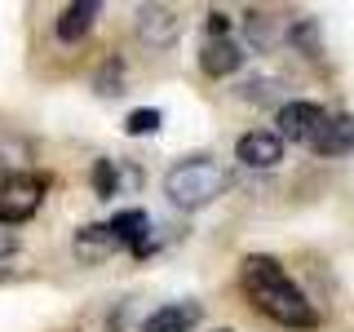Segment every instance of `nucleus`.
<instances>
[{
    "instance_id": "nucleus-9",
    "label": "nucleus",
    "mask_w": 354,
    "mask_h": 332,
    "mask_svg": "<svg viewBox=\"0 0 354 332\" xmlns=\"http://www.w3.org/2000/svg\"><path fill=\"white\" fill-rule=\"evenodd\" d=\"M199 319H204V306L199 302H169V306L151 310L142 319V332H191Z\"/></svg>"
},
{
    "instance_id": "nucleus-6",
    "label": "nucleus",
    "mask_w": 354,
    "mask_h": 332,
    "mask_svg": "<svg viewBox=\"0 0 354 332\" xmlns=\"http://www.w3.org/2000/svg\"><path fill=\"white\" fill-rule=\"evenodd\" d=\"M243 62H248V49H243L235 36H208L199 44V71H204L208 80H226Z\"/></svg>"
},
{
    "instance_id": "nucleus-14",
    "label": "nucleus",
    "mask_w": 354,
    "mask_h": 332,
    "mask_svg": "<svg viewBox=\"0 0 354 332\" xmlns=\"http://www.w3.org/2000/svg\"><path fill=\"white\" fill-rule=\"evenodd\" d=\"M88 182H93V191L102 195V199H115V195H120V164H115V160H93Z\"/></svg>"
},
{
    "instance_id": "nucleus-16",
    "label": "nucleus",
    "mask_w": 354,
    "mask_h": 332,
    "mask_svg": "<svg viewBox=\"0 0 354 332\" xmlns=\"http://www.w3.org/2000/svg\"><path fill=\"white\" fill-rule=\"evenodd\" d=\"M93 84H97V93H124V89H120V84H124V62H120V58H106Z\"/></svg>"
},
{
    "instance_id": "nucleus-18",
    "label": "nucleus",
    "mask_w": 354,
    "mask_h": 332,
    "mask_svg": "<svg viewBox=\"0 0 354 332\" xmlns=\"http://www.w3.org/2000/svg\"><path fill=\"white\" fill-rule=\"evenodd\" d=\"M208 36H230V14L213 9V14H208Z\"/></svg>"
},
{
    "instance_id": "nucleus-1",
    "label": "nucleus",
    "mask_w": 354,
    "mask_h": 332,
    "mask_svg": "<svg viewBox=\"0 0 354 332\" xmlns=\"http://www.w3.org/2000/svg\"><path fill=\"white\" fill-rule=\"evenodd\" d=\"M239 284L248 293V302L257 315H266L270 324L292 328V332H315L319 328V310L310 306V297L288 279V270L279 266V257L266 252H248L239 261Z\"/></svg>"
},
{
    "instance_id": "nucleus-10",
    "label": "nucleus",
    "mask_w": 354,
    "mask_h": 332,
    "mask_svg": "<svg viewBox=\"0 0 354 332\" xmlns=\"http://www.w3.org/2000/svg\"><path fill=\"white\" fill-rule=\"evenodd\" d=\"M97 14H102V5H97V0H75V5L62 9V18H58V27H53V31H58L62 44H80L88 31H93Z\"/></svg>"
},
{
    "instance_id": "nucleus-12",
    "label": "nucleus",
    "mask_w": 354,
    "mask_h": 332,
    "mask_svg": "<svg viewBox=\"0 0 354 332\" xmlns=\"http://www.w3.org/2000/svg\"><path fill=\"white\" fill-rule=\"evenodd\" d=\"M243 36H248L252 49H270V44L279 40V22L270 14H261V9H248V14H243Z\"/></svg>"
},
{
    "instance_id": "nucleus-13",
    "label": "nucleus",
    "mask_w": 354,
    "mask_h": 332,
    "mask_svg": "<svg viewBox=\"0 0 354 332\" xmlns=\"http://www.w3.org/2000/svg\"><path fill=\"white\" fill-rule=\"evenodd\" d=\"M283 36H288L292 49H301L306 58H319V53H324V44H319V22L315 18H292Z\"/></svg>"
},
{
    "instance_id": "nucleus-19",
    "label": "nucleus",
    "mask_w": 354,
    "mask_h": 332,
    "mask_svg": "<svg viewBox=\"0 0 354 332\" xmlns=\"http://www.w3.org/2000/svg\"><path fill=\"white\" fill-rule=\"evenodd\" d=\"M9 252H18V239L5 230V235H0V257H9Z\"/></svg>"
},
{
    "instance_id": "nucleus-15",
    "label": "nucleus",
    "mask_w": 354,
    "mask_h": 332,
    "mask_svg": "<svg viewBox=\"0 0 354 332\" xmlns=\"http://www.w3.org/2000/svg\"><path fill=\"white\" fill-rule=\"evenodd\" d=\"M160 124H164L160 107H138V111H129L124 133H129V138H147V133H160Z\"/></svg>"
},
{
    "instance_id": "nucleus-8",
    "label": "nucleus",
    "mask_w": 354,
    "mask_h": 332,
    "mask_svg": "<svg viewBox=\"0 0 354 332\" xmlns=\"http://www.w3.org/2000/svg\"><path fill=\"white\" fill-rule=\"evenodd\" d=\"M71 252H75V261H80V266H97V261L115 257L120 243H115V235H111L106 221H93V226H80V230H75Z\"/></svg>"
},
{
    "instance_id": "nucleus-3",
    "label": "nucleus",
    "mask_w": 354,
    "mask_h": 332,
    "mask_svg": "<svg viewBox=\"0 0 354 332\" xmlns=\"http://www.w3.org/2000/svg\"><path fill=\"white\" fill-rule=\"evenodd\" d=\"M44 191H49V177L40 173H0V226H22L40 213Z\"/></svg>"
},
{
    "instance_id": "nucleus-7",
    "label": "nucleus",
    "mask_w": 354,
    "mask_h": 332,
    "mask_svg": "<svg viewBox=\"0 0 354 332\" xmlns=\"http://www.w3.org/2000/svg\"><path fill=\"white\" fill-rule=\"evenodd\" d=\"M235 160L243 169H279L283 164V138L274 129H248L235 142Z\"/></svg>"
},
{
    "instance_id": "nucleus-17",
    "label": "nucleus",
    "mask_w": 354,
    "mask_h": 332,
    "mask_svg": "<svg viewBox=\"0 0 354 332\" xmlns=\"http://www.w3.org/2000/svg\"><path fill=\"white\" fill-rule=\"evenodd\" d=\"M274 89H279L274 80L257 75V80H243V84H239V98H243V102H270V98H274Z\"/></svg>"
},
{
    "instance_id": "nucleus-5",
    "label": "nucleus",
    "mask_w": 354,
    "mask_h": 332,
    "mask_svg": "<svg viewBox=\"0 0 354 332\" xmlns=\"http://www.w3.org/2000/svg\"><path fill=\"white\" fill-rule=\"evenodd\" d=\"M324 120H328V111L319 107V102H301V98H297V102H283L279 107V116H274V133H279L283 142H301V147H310V142H315V133L324 129Z\"/></svg>"
},
{
    "instance_id": "nucleus-4",
    "label": "nucleus",
    "mask_w": 354,
    "mask_h": 332,
    "mask_svg": "<svg viewBox=\"0 0 354 332\" xmlns=\"http://www.w3.org/2000/svg\"><path fill=\"white\" fill-rule=\"evenodd\" d=\"M133 31L147 49H173L177 36H182V14L173 5H142L138 18H133Z\"/></svg>"
},
{
    "instance_id": "nucleus-2",
    "label": "nucleus",
    "mask_w": 354,
    "mask_h": 332,
    "mask_svg": "<svg viewBox=\"0 0 354 332\" xmlns=\"http://www.w3.org/2000/svg\"><path fill=\"white\" fill-rule=\"evenodd\" d=\"M230 186L226 169L213 160V155H191V160H177L169 173H164V195H169L173 208H186V213H199Z\"/></svg>"
},
{
    "instance_id": "nucleus-11",
    "label": "nucleus",
    "mask_w": 354,
    "mask_h": 332,
    "mask_svg": "<svg viewBox=\"0 0 354 332\" xmlns=\"http://www.w3.org/2000/svg\"><path fill=\"white\" fill-rule=\"evenodd\" d=\"M315 155H350L354 151V116H328L324 129L310 142Z\"/></svg>"
}]
</instances>
